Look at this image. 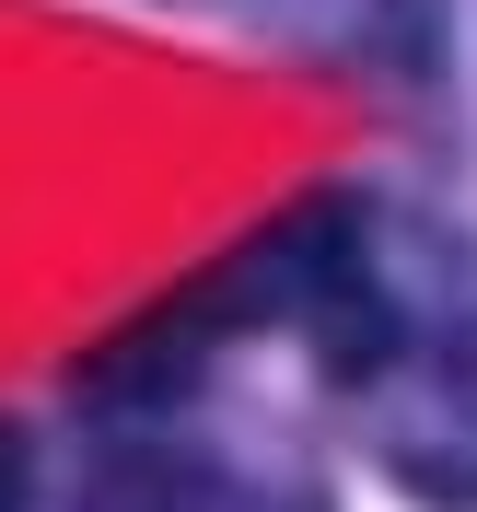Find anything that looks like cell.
I'll return each mask as SVG.
<instances>
[{
	"label": "cell",
	"instance_id": "obj_1",
	"mask_svg": "<svg viewBox=\"0 0 477 512\" xmlns=\"http://www.w3.org/2000/svg\"><path fill=\"white\" fill-rule=\"evenodd\" d=\"M303 315L350 384L373 454L408 489L477 512V256L454 245H373L315 233L303 245Z\"/></svg>",
	"mask_w": 477,
	"mask_h": 512
},
{
	"label": "cell",
	"instance_id": "obj_2",
	"mask_svg": "<svg viewBox=\"0 0 477 512\" xmlns=\"http://www.w3.org/2000/svg\"><path fill=\"white\" fill-rule=\"evenodd\" d=\"M0 512H24V443L0 431Z\"/></svg>",
	"mask_w": 477,
	"mask_h": 512
}]
</instances>
